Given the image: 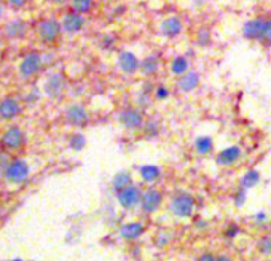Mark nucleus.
Segmentation results:
<instances>
[{"mask_svg":"<svg viewBox=\"0 0 271 261\" xmlns=\"http://www.w3.org/2000/svg\"><path fill=\"white\" fill-rule=\"evenodd\" d=\"M38 69H40V56H38L37 53H30V54L26 56L21 62V67H19L21 75H24V76L34 75Z\"/></svg>","mask_w":271,"mask_h":261,"instance_id":"1a4fd4ad","label":"nucleus"},{"mask_svg":"<svg viewBox=\"0 0 271 261\" xmlns=\"http://www.w3.org/2000/svg\"><path fill=\"white\" fill-rule=\"evenodd\" d=\"M140 177L144 178L145 182H153L157 180V178L160 177V169L157 167V166H142L140 170H139Z\"/></svg>","mask_w":271,"mask_h":261,"instance_id":"b1692460","label":"nucleus"},{"mask_svg":"<svg viewBox=\"0 0 271 261\" xmlns=\"http://www.w3.org/2000/svg\"><path fill=\"white\" fill-rule=\"evenodd\" d=\"M217 261H231V258L227 255H220V257H217Z\"/></svg>","mask_w":271,"mask_h":261,"instance_id":"72a5a7b5","label":"nucleus"},{"mask_svg":"<svg viewBox=\"0 0 271 261\" xmlns=\"http://www.w3.org/2000/svg\"><path fill=\"white\" fill-rule=\"evenodd\" d=\"M2 143L5 146H8V148H18V146L23 143V132H21V129H18V127H10V129L3 134Z\"/></svg>","mask_w":271,"mask_h":261,"instance_id":"ddd939ff","label":"nucleus"},{"mask_svg":"<svg viewBox=\"0 0 271 261\" xmlns=\"http://www.w3.org/2000/svg\"><path fill=\"white\" fill-rule=\"evenodd\" d=\"M167 240H169V237H167V236H163V237H161V234H160V236H158V239H157V244H158L160 247H163Z\"/></svg>","mask_w":271,"mask_h":261,"instance_id":"473e14b6","label":"nucleus"},{"mask_svg":"<svg viewBox=\"0 0 271 261\" xmlns=\"http://www.w3.org/2000/svg\"><path fill=\"white\" fill-rule=\"evenodd\" d=\"M0 13H2V8H0Z\"/></svg>","mask_w":271,"mask_h":261,"instance_id":"c9c22d12","label":"nucleus"},{"mask_svg":"<svg viewBox=\"0 0 271 261\" xmlns=\"http://www.w3.org/2000/svg\"><path fill=\"white\" fill-rule=\"evenodd\" d=\"M263 42L271 43V19H267V27H265V37H263Z\"/></svg>","mask_w":271,"mask_h":261,"instance_id":"7c9ffc66","label":"nucleus"},{"mask_svg":"<svg viewBox=\"0 0 271 261\" xmlns=\"http://www.w3.org/2000/svg\"><path fill=\"white\" fill-rule=\"evenodd\" d=\"M120 121L126 129H137L144 123V117L136 108H126L120 113Z\"/></svg>","mask_w":271,"mask_h":261,"instance_id":"20e7f679","label":"nucleus"},{"mask_svg":"<svg viewBox=\"0 0 271 261\" xmlns=\"http://www.w3.org/2000/svg\"><path fill=\"white\" fill-rule=\"evenodd\" d=\"M131 182H133V178H131L130 174H128V172H120V174H117L113 178V190L117 191V194H118L123 190L133 187Z\"/></svg>","mask_w":271,"mask_h":261,"instance_id":"6ab92c4d","label":"nucleus"},{"mask_svg":"<svg viewBox=\"0 0 271 261\" xmlns=\"http://www.w3.org/2000/svg\"><path fill=\"white\" fill-rule=\"evenodd\" d=\"M23 27H24V23H19V21H15V23H11L8 27V35L11 37H15V35H19V34H23Z\"/></svg>","mask_w":271,"mask_h":261,"instance_id":"cd10ccee","label":"nucleus"},{"mask_svg":"<svg viewBox=\"0 0 271 261\" xmlns=\"http://www.w3.org/2000/svg\"><path fill=\"white\" fill-rule=\"evenodd\" d=\"M259 250L263 255H271V236H265L259 242Z\"/></svg>","mask_w":271,"mask_h":261,"instance_id":"bb28decb","label":"nucleus"},{"mask_svg":"<svg viewBox=\"0 0 271 261\" xmlns=\"http://www.w3.org/2000/svg\"><path fill=\"white\" fill-rule=\"evenodd\" d=\"M158 66H160L158 57L155 56V54H150V56H147L144 61H142V64H140V70H142V72H144L145 75H153V73L158 70Z\"/></svg>","mask_w":271,"mask_h":261,"instance_id":"aec40b11","label":"nucleus"},{"mask_svg":"<svg viewBox=\"0 0 271 261\" xmlns=\"http://www.w3.org/2000/svg\"><path fill=\"white\" fill-rule=\"evenodd\" d=\"M167 95H169V91H167V88H164V86H158L157 91H155V97L160 99V100L166 99Z\"/></svg>","mask_w":271,"mask_h":261,"instance_id":"c85d7f7f","label":"nucleus"},{"mask_svg":"<svg viewBox=\"0 0 271 261\" xmlns=\"http://www.w3.org/2000/svg\"><path fill=\"white\" fill-rule=\"evenodd\" d=\"M198 83H199V75L196 72H187L185 75L180 76L179 88L185 93H190L198 86Z\"/></svg>","mask_w":271,"mask_h":261,"instance_id":"dca6fc26","label":"nucleus"},{"mask_svg":"<svg viewBox=\"0 0 271 261\" xmlns=\"http://www.w3.org/2000/svg\"><path fill=\"white\" fill-rule=\"evenodd\" d=\"M72 6H74L75 13L81 15V13L89 11V8H91V2H89V0H75V2H72Z\"/></svg>","mask_w":271,"mask_h":261,"instance_id":"393cba45","label":"nucleus"},{"mask_svg":"<svg viewBox=\"0 0 271 261\" xmlns=\"http://www.w3.org/2000/svg\"><path fill=\"white\" fill-rule=\"evenodd\" d=\"M145 228L142 223H126V225L121 226V236H123V239L126 240H136L139 239L142 234H144Z\"/></svg>","mask_w":271,"mask_h":261,"instance_id":"f8f14e48","label":"nucleus"},{"mask_svg":"<svg viewBox=\"0 0 271 261\" xmlns=\"http://www.w3.org/2000/svg\"><path fill=\"white\" fill-rule=\"evenodd\" d=\"M180 30H182V23H180V19L177 16H171L163 21L161 24V32L166 35V37H176L180 34Z\"/></svg>","mask_w":271,"mask_h":261,"instance_id":"4468645a","label":"nucleus"},{"mask_svg":"<svg viewBox=\"0 0 271 261\" xmlns=\"http://www.w3.org/2000/svg\"><path fill=\"white\" fill-rule=\"evenodd\" d=\"M212 146H214V143H212L211 137L201 136L195 140V148L199 155H209V153L212 151Z\"/></svg>","mask_w":271,"mask_h":261,"instance_id":"4be33fe9","label":"nucleus"},{"mask_svg":"<svg viewBox=\"0 0 271 261\" xmlns=\"http://www.w3.org/2000/svg\"><path fill=\"white\" fill-rule=\"evenodd\" d=\"M246 202V190H240L235 196V204L236 206H243Z\"/></svg>","mask_w":271,"mask_h":261,"instance_id":"c756f323","label":"nucleus"},{"mask_svg":"<svg viewBox=\"0 0 271 261\" xmlns=\"http://www.w3.org/2000/svg\"><path fill=\"white\" fill-rule=\"evenodd\" d=\"M255 218H259V221H263V218H265V214L260 212L259 215H255Z\"/></svg>","mask_w":271,"mask_h":261,"instance_id":"f704fd0d","label":"nucleus"},{"mask_svg":"<svg viewBox=\"0 0 271 261\" xmlns=\"http://www.w3.org/2000/svg\"><path fill=\"white\" fill-rule=\"evenodd\" d=\"M86 143V139L85 136H81V134H75V136L70 139V146H72L74 150H81L83 146Z\"/></svg>","mask_w":271,"mask_h":261,"instance_id":"a878e982","label":"nucleus"},{"mask_svg":"<svg viewBox=\"0 0 271 261\" xmlns=\"http://www.w3.org/2000/svg\"><path fill=\"white\" fill-rule=\"evenodd\" d=\"M62 86H64V80L61 75H51L50 80L47 81L45 85V91H47L50 95H59L62 91Z\"/></svg>","mask_w":271,"mask_h":261,"instance_id":"f3484780","label":"nucleus"},{"mask_svg":"<svg viewBox=\"0 0 271 261\" xmlns=\"http://www.w3.org/2000/svg\"><path fill=\"white\" fill-rule=\"evenodd\" d=\"M193 209H195V199L190 194H179L171 202L172 214L176 216H180V218L190 216L193 214Z\"/></svg>","mask_w":271,"mask_h":261,"instance_id":"f257e3e1","label":"nucleus"},{"mask_svg":"<svg viewBox=\"0 0 271 261\" xmlns=\"http://www.w3.org/2000/svg\"><path fill=\"white\" fill-rule=\"evenodd\" d=\"M38 30H40V35H42L43 40L51 42V40H54L57 35H59L61 25H59V23L53 21V19H48V21H43L40 24Z\"/></svg>","mask_w":271,"mask_h":261,"instance_id":"9d476101","label":"nucleus"},{"mask_svg":"<svg viewBox=\"0 0 271 261\" xmlns=\"http://www.w3.org/2000/svg\"><path fill=\"white\" fill-rule=\"evenodd\" d=\"M171 70L174 75H185L187 70H189V61H187L185 56H177L176 59L172 61L171 64Z\"/></svg>","mask_w":271,"mask_h":261,"instance_id":"5701e85b","label":"nucleus"},{"mask_svg":"<svg viewBox=\"0 0 271 261\" xmlns=\"http://www.w3.org/2000/svg\"><path fill=\"white\" fill-rule=\"evenodd\" d=\"M140 199H142V194L137 187H130L121 191V193H118V202L121 204V207H125V209L134 207L136 204L140 202Z\"/></svg>","mask_w":271,"mask_h":261,"instance_id":"423d86ee","label":"nucleus"},{"mask_svg":"<svg viewBox=\"0 0 271 261\" xmlns=\"http://www.w3.org/2000/svg\"><path fill=\"white\" fill-rule=\"evenodd\" d=\"M240 156H241L240 146L233 145V146H228V148H225L223 151L218 153V156L216 158V163L220 164V166H230V164H233Z\"/></svg>","mask_w":271,"mask_h":261,"instance_id":"9b49d317","label":"nucleus"},{"mask_svg":"<svg viewBox=\"0 0 271 261\" xmlns=\"http://www.w3.org/2000/svg\"><path fill=\"white\" fill-rule=\"evenodd\" d=\"M198 261H217V257H214L212 253H203Z\"/></svg>","mask_w":271,"mask_h":261,"instance_id":"2f4dec72","label":"nucleus"},{"mask_svg":"<svg viewBox=\"0 0 271 261\" xmlns=\"http://www.w3.org/2000/svg\"><path fill=\"white\" fill-rule=\"evenodd\" d=\"M83 24H85V19H83L81 15H79V13H69L64 18L62 27L67 32H79L83 27Z\"/></svg>","mask_w":271,"mask_h":261,"instance_id":"2eb2a0df","label":"nucleus"},{"mask_svg":"<svg viewBox=\"0 0 271 261\" xmlns=\"http://www.w3.org/2000/svg\"><path fill=\"white\" fill-rule=\"evenodd\" d=\"M66 118L70 124H74V126H83V124H86V121H88V113L85 110V107L80 105V104H74V105H70L67 108V112H66Z\"/></svg>","mask_w":271,"mask_h":261,"instance_id":"0eeeda50","label":"nucleus"},{"mask_svg":"<svg viewBox=\"0 0 271 261\" xmlns=\"http://www.w3.org/2000/svg\"><path fill=\"white\" fill-rule=\"evenodd\" d=\"M19 113V104L15 99H5L0 104V117L3 118H11Z\"/></svg>","mask_w":271,"mask_h":261,"instance_id":"a211bd4d","label":"nucleus"},{"mask_svg":"<svg viewBox=\"0 0 271 261\" xmlns=\"http://www.w3.org/2000/svg\"><path fill=\"white\" fill-rule=\"evenodd\" d=\"M260 180V174L254 169L247 170L246 174H244V177L241 178V187L243 190H247V188H254L257 183H259Z\"/></svg>","mask_w":271,"mask_h":261,"instance_id":"412c9836","label":"nucleus"},{"mask_svg":"<svg viewBox=\"0 0 271 261\" xmlns=\"http://www.w3.org/2000/svg\"><path fill=\"white\" fill-rule=\"evenodd\" d=\"M5 175L11 182H23L24 178H27L29 175V166L26 164V161H23V159H16V161H13L8 166Z\"/></svg>","mask_w":271,"mask_h":261,"instance_id":"7ed1b4c3","label":"nucleus"},{"mask_svg":"<svg viewBox=\"0 0 271 261\" xmlns=\"http://www.w3.org/2000/svg\"><path fill=\"white\" fill-rule=\"evenodd\" d=\"M161 201H163V197H161L160 191L150 188V190H147L144 194H142L140 206H142V209H144L147 214H152V212H155V210L161 206Z\"/></svg>","mask_w":271,"mask_h":261,"instance_id":"39448f33","label":"nucleus"},{"mask_svg":"<svg viewBox=\"0 0 271 261\" xmlns=\"http://www.w3.org/2000/svg\"><path fill=\"white\" fill-rule=\"evenodd\" d=\"M118 66L125 73H134L140 69V62L133 53L125 51V53H121L118 57Z\"/></svg>","mask_w":271,"mask_h":261,"instance_id":"6e6552de","label":"nucleus"},{"mask_svg":"<svg viewBox=\"0 0 271 261\" xmlns=\"http://www.w3.org/2000/svg\"><path fill=\"white\" fill-rule=\"evenodd\" d=\"M265 27H267V19L255 18L244 24L243 34L249 40H263V37H265Z\"/></svg>","mask_w":271,"mask_h":261,"instance_id":"f03ea898","label":"nucleus"}]
</instances>
